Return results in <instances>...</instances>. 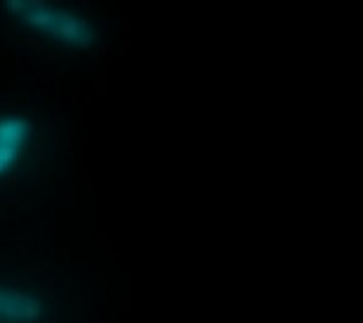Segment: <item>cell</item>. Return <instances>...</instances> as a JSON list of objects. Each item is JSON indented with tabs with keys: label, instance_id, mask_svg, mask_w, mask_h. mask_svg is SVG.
<instances>
[{
	"label": "cell",
	"instance_id": "obj_1",
	"mask_svg": "<svg viewBox=\"0 0 363 323\" xmlns=\"http://www.w3.org/2000/svg\"><path fill=\"white\" fill-rule=\"evenodd\" d=\"M0 17L45 43L67 50H93L100 43V26L74 0H0Z\"/></svg>",
	"mask_w": 363,
	"mask_h": 323
},
{
	"label": "cell",
	"instance_id": "obj_2",
	"mask_svg": "<svg viewBox=\"0 0 363 323\" xmlns=\"http://www.w3.org/2000/svg\"><path fill=\"white\" fill-rule=\"evenodd\" d=\"M33 136V121L26 114H0V178L8 176L22 160Z\"/></svg>",
	"mask_w": 363,
	"mask_h": 323
},
{
	"label": "cell",
	"instance_id": "obj_3",
	"mask_svg": "<svg viewBox=\"0 0 363 323\" xmlns=\"http://www.w3.org/2000/svg\"><path fill=\"white\" fill-rule=\"evenodd\" d=\"M45 302L33 292L0 285V319L12 323H36L45 316Z\"/></svg>",
	"mask_w": 363,
	"mask_h": 323
}]
</instances>
